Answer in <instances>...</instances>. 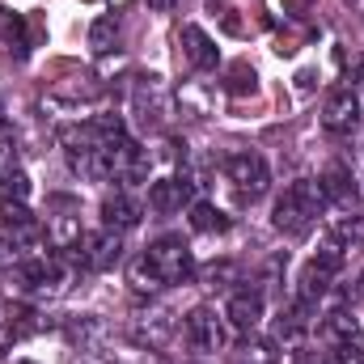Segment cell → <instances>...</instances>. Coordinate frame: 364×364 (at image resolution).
<instances>
[{
	"instance_id": "obj_15",
	"label": "cell",
	"mask_w": 364,
	"mask_h": 364,
	"mask_svg": "<svg viewBox=\"0 0 364 364\" xmlns=\"http://www.w3.org/2000/svg\"><path fill=\"white\" fill-rule=\"evenodd\" d=\"M191 199V182L186 178H157L149 186V208L153 212H178Z\"/></svg>"
},
{
	"instance_id": "obj_26",
	"label": "cell",
	"mask_w": 364,
	"mask_h": 364,
	"mask_svg": "<svg viewBox=\"0 0 364 364\" xmlns=\"http://www.w3.org/2000/svg\"><path fill=\"white\" fill-rule=\"evenodd\" d=\"M13 170H17V144L4 136V140H0V178L13 174Z\"/></svg>"
},
{
	"instance_id": "obj_7",
	"label": "cell",
	"mask_w": 364,
	"mask_h": 364,
	"mask_svg": "<svg viewBox=\"0 0 364 364\" xmlns=\"http://www.w3.org/2000/svg\"><path fill=\"white\" fill-rule=\"evenodd\" d=\"M123 255V242L114 229H97V233H81V242L73 246V259L85 267V272H110Z\"/></svg>"
},
{
	"instance_id": "obj_33",
	"label": "cell",
	"mask_w": 364,
	"mask_h": 364,
	"mask_svg": "<svg viewBox=\"0 0 364 364\" xmlns=\"http://www.w3.org/2000/svg\"><path fill=\"white\" fill-rule=\"evenodd\" d=\"M360 292H364V275H360Z\"/></svg>"
},
{
	"instance_id": "obj_22",
	"label": "cell",
	"mask_w": 364,
	"mask_h": 364,
	"mask_svg": "<svg viewBox=\"0 0 364 364\" xmlns=\"http://www.w3.org/2000/svg\"><path fill=\"white\" fill-rule=\"evenodd\" d=\"M127 279H132V288H136V292H157V288H161V279H157V272L149 267V259H144V255L127 267Z\"/></svg>"
},
{
	"instance_id": "obj_14",
	"label": "cell",
	"mask_w": 364,
	"mask_h": 364,
	"mask_svg": "<svg viewBox=\"0 0 364 364\" xmlns=\"http://www.w3.org/2000/svg\"><path fill=\"white\" fill-rule=\"evenodd\" d=\"M149 174V149H140L136 140L114 144V178L123 182H140Z\"/></svg>"
},
{
	"instance_id": "obj_10",
	"label": "cell",
	"mask_w": 364,
	"mask_h": 364,
	"mask_svg": "<svg viewBox=\"0 0 364 364\" xmlns=\"http://www.w3.org/2000/svg\"><path fill=\"white\" fill-rule=\"evenodd\" d=\"M178 47H182V60L191 64V68H199V73H208V68H216V60H220V51H216V43L199 30V26H182L178 30Z\"/></svg>"
},
{
	"instance_id": "obj_9",
	"label": "cell",
	"mask_w": 364,
	"mask_h": 364,
	"mask_svg": "<svg viewBox=\"0 0 364 364\" xmlns=\"http://www.w3.org/2000/svg\"><path fill=\"white\" fill-rule=\"evenodd\" d=\"M132 106L140 114L144 127H161L170 119V90L161 85V77H136V93H132Z\"/></svg>"
},
{
	"instance_id": "obj_8",
	"label": "cell",
	"mask_w": 364,
	"mask_h": 364,
	"mask_svg": "<svg viewBox=\"0 0 364 364\" xmlns=\"http://www.w3.org/2000/svg\"><path fill=\"white\" fill-rule=\"evenodd\" d=\"M356 123H360V97H356V90L352 85H335L326 93V102H322V127L331 136H348Z\"/></svg>"
},
{
	"instance_id": "obj_16",
	"label": "cell",
	"mask_w": 364,
	"mask_h": 364,
	"mask_svg": "<svg viewBox=\"0 0 364 364\" xmlns=\"http://www.w3.org/2000/svg\"><path fill=\"white\" fill-rule=\"evenodd\" d=\"M322 195H326V203H343V208H352V199H356V174L348 170V166H331L322 178Z\"/></svg>"
},
{
	"instance_id": "obj_11",
	"label": "cell",
	"mask_w": 364,
	"mask_h": 364,
	"mask_svg": "<svg viewBox=\"0 0 364 364\" xmlns=\"http://www.w3.org/2000/svg\"><path fill=\"white\" fill-rule=\"evenodd\" d=\"M140 216H144V208H140L127 191H114V195H106V199H102V229L127 233V229H136V225H140Z\"/></svg>"
},
{
	"instance_id": "obj_25",
	"label": "cell",
	"mask_w": 364,
	"mask_h": 364,
	"mask_svg": "<svg viewBox=\"0 0 364 364\" xmlns=\"http://www.w3.org/2000/svg\"><path fill=\"white\" fill-rule=\"evenodd\" d=\"M326 364H364V352H356L352 343H335V352L326 356Z\"/></svg>"
},
{
	"instance_id": "obj_31",
	"label": "cell",
	"mask_w": 364,
	"mask_h": 364,
	"mask_svg": "<svg viewBox=\"0 0 364 364\" xmlns=\"http://www.w3.org/2000/svg\"><path fill=\"white\" fill-rule=\"evenodd\" d=\"M343 4H352V9H356V13L364 17V0H343Z\"/></svg>"
},
{
	"instance_id": "obj_12",
	"label": "cell",
	"mask_w": 364,
	"mask_h": 364,
	"mask_svg": "<svg viewBox=\"0 0 364 364\" xmlns=\"http://www.w3.org/2000/svg\"><path fill=\"white\" fill-rule=\"evenodd\" d=\"M55 208H60V216H51L47 220V237L55 242V250H73L77 242H81V216H77V203L73 199H55Z\"/></svg>"
},
{
	"instance_id": "obj_20",
	"label": "cell",
	"mask_w": 364,
	"mask_h": 364,
	"mask_svg": "<svg viewBox=\"0 0 364 364\" xmlns=\"http://www.w3.org/2000/svg\"><path fill=\"white\" fill-rule=\"evenodd\" d=\"M331 242L348 255V250H360L364 246V216H352V220H339L335 225V233H331Z\"/></svg>"
},
{
	"instance_id": "obj_17",
	"label": "cell",
	"mask_w": 364,
	"mask_h": 364,
	"mask_svg": "<svg viewBox=\"0 0 364 364\" xmlns=\"http://www.w3.org/2000/svg\"><path fill=\"white\" fill-rule=\"evenodd\" d=\"M191 229L195 233H225L229 229V216L216 208V203H191Z\"/></svg>"
},
{
	"instance_id": "obj_29",
	"label": "cell",
	"mask_w": 364,
	"mask_h": 364,
	"mask_svg": "<svg viewBox=\"0 0 364 364\" xmlns=\"http://www.w3.org/2000/svg\"><path fill=\"white\" fill-rule=\"evenodd\" d=\"M149 4H153V9H161V13H166V9H174V4H178V0H149Z\"/></svg>"
},
{
	"instance_id": "obj_13",
	"label": "cell",
	"mask_w": 364,
	"mask_h": 364,
	"mask_svg": "<svg viewBox=\"0 0 364 364\" xmlns=\"http://www.w3.org/2000/svg\"><path fill=\"white\" fill-rule=\"evenodd\" d=\"M225 318H229V326H237V331H255V326L263 322V292H255V288L233 292Z\"/></svg>"
},
{
	"instance_id": "obj_6",
	"label": "cell",
	"mask_w": 364,
	"mask_h": 364,
	"mask_svg": "<svg viewBox=\"0 0 364 364\" xmlns=\"http://www.w3.org/2000/svg\"><path fill=\"white\" fill-rule=\"evenodd\" d=\"M225 174L229 182L237 186V195L242 199H263L267 195V186H272V170H267V161L259 157V153H233L229 161H225Z\"/></svg>"
},
{
	"instance_id": "obj_21",
	"label": "cell",
	"mask_w": 364,
	"mask_h": 364,
	"mask_svg": "<svg viewBox=\"0 0 364 364\" xmlns=\"http://www.w3.org/2000/svg\"><path fill=\"white\" fill-rule=\"evenodd\" d=\"M114 38H119V21H114V17H97L90 26V47L97 55H106V51L114 47Z\"/></svg>"
},
{
	"instance_id": "obj_27",
	"label": "cell",
	"mask_w": 364,
	"mask_h": 364,
	"mask_svg": "<svg viewBox=\"0 0 364 364\" xmlns=\"http://www.w3.org/2000/svg\"><path fill=\"white\" fill-rule=\"evenodd\" d=\"M292 364H326V360H318V352H309V348H301V352L292 356Z\"/></svg>"
},
{
	"instance_id": "obj_4",
	"label": "cell",
	"mask_w": 364,
	"mask_h": 364,
	"mask_svg": "<svg viewBox=\"0 0 364 364\" xmlns=\"http://www.w3.org/2000/svg\"><path fill=\"white\" fill-rule=\"evenodd\" d=\"M144 259H149V267L157 272L161 284H182V279H191V272H195L191 246H186L182 237H161V242H153V246L144 250Z\"/></svg>"
},
{
	"instance_id": "obj_28",
	"label": "cell",
	"mask_w": 364,
	"mask_h": 364,
	"mask_svg": "<svg viewBox=\"0 0 364 364\" xmlns=\"http://www.w3.org/2000/svg\"><path fill=\"white\" fill-rule=\"evenodd\" d=\"M136 364H166V360H161V356L149 348V352H140V356H136Z\"/></svg>"
},
{
	"instance_id": "obj_5",
	"label": "cell",
	"mask_w": 364,
	"mask_h": 364,
	"mask_svg": "<svg viewBox=\"0 0 364 364\" xmlns=\"http://www.w3.org/2000/svg\"><path fill=\"white\" fill-rule=\"evenodd\" d=\"M186 343H191L199 356H216V352L229 348V326L216 318V309L195 305V309L186 314Z\"/></svg>"
},
{
	"instance_id": "obj_32",
	"label": "cell",
	"mask_w": 364,
	"mask_h": 364,
	"mask_svg": "<svg viewBox=\"0 0 364 364\" xmlns=\"http://www.w3.org/2000/svg\"><path fill=\"white\" fill-rule=\"evenodd\" d=\"M360 81H364V64H360Z\"/></svg>"
},
{
	"instance_id": "obj_18",
	"label": "cell",
	"mask_w": 364,
	"mask_h": 364,
	"mask_svg": "<svg viewBox=\"0 0 364 364\" xmlns=\"http://www.w3.org/2000/svg\"><path fill=\"white\" fill-rule=\"evenodd\" d=\"M356 318L348 314V309H335V314H326V322H322V335L331 339V343H352L356 339Z\"/></svg>"
},
{
	"instance_id": "obj_23",
	"label": "cell",
	"mask_w": 364,
	"mask_h": 364,
	"mask_svg": "<svg viewBox=\"0 0 364 364\" xmlns=\"http://www.w3.org/2000/svg\"><path fill=\"white\" fill-rule=\"evenodd\" d=\"M229 90L233 93H255L259 90V73H255L246 60H237V64L229 68Z\"/></svg>"
},
{
	"instance_id": "obj_19",
	"label": "cell",
	"mask_w": 364,
	"mask_h": 364,
	"mask_svg": "<svg viewBox=\"0 0 364 364\" xmlns=\"http://www.w3.org/2000/svg\"><path fill=\"white\" fill-rule=\"evenodd\" d=\"M233 364H279V352H275V343H267V339H246L233 352Z\"/></svg>"
},
{
	"instance_id": "obj_24",
	"label": "cell",
	"mask_w": 364,
	"mask_h": 364,
	"mask_svg": "<svg viewBox=\"0 0 364 364\" xmlns=\"http://www.w3.org/2000/svg\"><path fill=\"white\" fill-rule=\"evenodd\" d=\"M4 195H9V199H26V195H30V178H26L21 170L4 174Z\"/></svg>"
},
{
	"instance_id": "obj_2",
	"label": "cell",
	"mask_w": 364,
	"mask_h": 364,
	"mask_svg": "<svg viewBox=\"0 0 364 364\" xmlns=\"http://www.w3.org/2000/svg\"><path fill=\"white\" fill-rule=\"evenodd\" d=\"M208 9L216 13L220 30L233 38H250V34H263L272 26L263 0H208Z\"/></svg>"
},
{
	"instance_id": "obj_3",
	"label": "cell",
	"mask_w": 364,
	"mask_h": 364,
	"mask_svg": "<svg viewBox=\"0 0 364 364\" xmlns=\"http://www.w3.org/2000/svg\"><path fill=\"white\" fill-rule=\"evenodd\" d=\"M64 279H68V272H64L60 255H26L17 263V284L34 296H55L64 288Z\"/></svg>"
},
{
	"instance_id": "obj_30",
	"label": "cell",
	"mask_w": 364,
	"mask_h": 364,
	"mask_svg": "<svg viewBox=\"0 0 364 364\" xmlns=\"http://www.w3.org/2000/svg\"><path fill=\"white\" fill-rule=\"evenodd\" d=\"M9 136V114H4V106H0V140Z\"/></svg>"
},
{
	"instance_id": "obj_1",
	"label": "cell",
	"mask_w": 364,
	"mask_h": 364,
	"mask_svg": "<svg viewBox=\"0 0 364 364\" xmlns=\"http://www.w3.org/2000/svg\"><path fill=\"white\" fill-rule=\"evenodd\" d=\"M326 212V195H322V186L314 178H296L284 186V195L275 199V229L279 233H292V237H301V233H309L314 225H318V216Z\"/></svg>"
}]
</instances>
